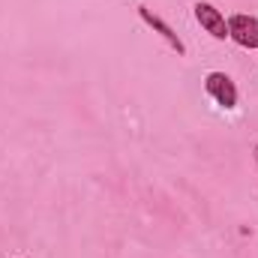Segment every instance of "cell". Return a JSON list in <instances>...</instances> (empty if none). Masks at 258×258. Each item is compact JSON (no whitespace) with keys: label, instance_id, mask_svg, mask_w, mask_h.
I'll return each instance as SVG.
<instances>
[{"label":"cell","instance_id":"5b68a950","mask_svg":"<svg viewBox=\"0 0 258 258\" xmlns=\"http://www.w3.org/2000/svg\"><path fill=\"white\" fill-rule=\"evenodd\" d=\"M252 156H255V165H258V144L252 147Z\"/></svg>","mask_w":258,"mask_h":258},{"label":"cell","instance_id":"6da1fadb","mask_svg":"<svg viewBox=\"0 0 258 258\" xmlns=\"http://www.w3.org/2000/svg\"><path fill=\"white\" fill-rule=\"evenodd\" d=\"M204 90H207V96H210L219 108H225V111L237 108V84H234L231 75H225V72H219V69L207 72V75H204Z\"/></svg>","mask_w":258,"mask_h":258},{"label":"cell","instance_id":"7a4b0ae2","mask_svg":"<svg viewBox=\"0 0 258 258\" xmlns=\"http://www.w3.org/2000/svg\"><path fill=\"white\" fill-rule=\"evenodd\" d=\"M192 12H195V21L213 36V39H219V42H225L228 39V18L213 6V3H207V0H198L192 6Z\"/></svg>","mask_w":258,"mask_h":258},{"label":"cell","instance_id":"3957f363","mask_svg":"<svg viewBox=\"0 0 258 258\" xmlns=\"http://www.w3.org/2000/svg\"><path fill=\"white\" fill-rule=\"evenodd\" d=\"M228 39H234L240 48H252L258 51V18L255 15H231L228 18Z\"/></svg>","mask_w":258,"mask_h":258},{"label":"cell","instance_id":"277c9868","mask_svg":"<svg viewBox=\"0 0 258 258\" xmlns=\"http://www.w3.org/2000/svg\"><path fill=\"white\" fill-rule=\"evenodd\" d=\"M138 18H141V21H144V24H147L153 33H159L171 51H177V54H186V42H183V39L174 33V27H171L165 18H159V15L150 9V6H138Z\"/></svg>","mask_w":258,"mask_h":258}]
</instances>
